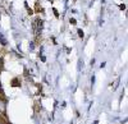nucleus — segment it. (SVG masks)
I'll return each instance as SVG.
<instances>
[{"mask_svg": "<svg viewBox=\"0 0 128 124\" xmlns=\"http://www.w3.org/2000/svg\"><path fill=\"white\" fill-rule=\"evenodd\" d=\"M69 22H70L72 24H76V23H77V22H76V19H74V18H70V19H69Z\"/></svg>", "mask_w": 128, "mask_h": 124, "instance_id": "obj_1", "label": "nucleus"}, {"mask_svg": "<svg viewBox=\"0 0 128 124\" xmlns=\"http://www.w3.org/2000/svg\"><path fill=\"white\" fill-rule=\"evenodd\" d=\"M78 35H80V37H83V31L82 29H78Z\"/></svg>", "mask_w": 128, "mask_h": 124, "instance_id": "obj_2", "label": "nucleus"}]
</instances>
